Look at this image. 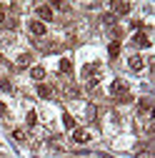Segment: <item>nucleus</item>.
<instances>
[{
  "label": "nucleus",
  "mask_w": 155,
  "mask_h": 158,
  "mask_svg": "<svg viewBox=\"0 0 155 158\" xmlns=\"http://www.w3.org/2000/svg\"><path fill=\"white\" fill-rule=\"evenodd\" d=\"M128 90H130V85L125 83V81H113V85H110V95H115V98H123V95H128Z\"/></svg>",
  "instance_id": "1"
},
{
  "label": "nucleus",
  "mask_w": 155,
  "mask_h": 158,
  "mask_svg": "<svg viewBox=\"0 0 155 158\" xmlns=\"http://www.w3.org/2000/svg\"><path fill=\"white\" fill-rule=\"evenodd\" d=\"M35 13L40 15V23H45V20H53V8H50L48 3H40V5H35Z\"/></svg>",
  "instance_id": "2"
},
{
  "label": "nucleus",
  "mask_w": 155,
  "mask_h": 158,
  "mask_svg": "<svg viewBox=\"0 0 155 158\" xmlns=\"http://www.w3.org/2000/svg\"><path fill=\"white\" fill-rule=\"evenodd\" d=\"M30 33L35 35V38H43L45 33H48V28H45V23H40V20H30Z\"/></svg>",
  "instance_id": "3"
},
{
  "label": "nucleus",
  "mask_w": 155,
  "mask_h": 158,
  "mask_svg": "<svg viewBox=\"0 0 155 158\" xmlns=\"http://www.w3.org/2000/svg\"><path fill=\"white\" fill-rule=\"evenodd\" d=\"M73 141L75 143H88L90 141V133L85 128H73Z\"/></svg>",
  "instance_id": "4"
},
{
  "label": "nucleus",
  "mask_w": 155,
  "mask_h": 158,
  "mask_svg": "<svg viewBox=\"0 0 155 158\" xmlns=\"http://www.w3.org/2000/svg\"><path fill=\"white\" fill-rule=\"evenodd\" d=\"M130 43H133V45H138V48H150V38H148L145 33H135Z\"/></svg>",
  "instance_id": "5"
},
{
  "label": "nucleus",
  "mask_w": 155,
  "mask_h": 158,
  "mask_svg": "<svg viewBox=\"0 0 155 158\" xmlns=\"http://www.w3.org/2000/svg\"><path fill=\"white\" fill-rule=\"evenodd\" d=\"M138 110L143 113V115H150V110H153V98H140V101H138Z\"/></svg>",
  "instance_id": "6"
},
{
  "label": "nucleus",
  "mask_w": 155,
  "mask_h": 158,
  "mask_svg": "<svg viewBox=\"0 0 155 158\" xmlns=\"http://www.w3.org/2000/svg\"><path fill=\"white\" fill-rule=\"evenodd\" d=\"M113 15L115 18H118V15H125V13H130V3H123V0H120V3H113Z\"/></svg>",
  "instance_id": "7"
},
{
  "label": "nucleus",
  "mask_w": 155,
  "mask_h": 158,
  "mask_svg": "<svg viewBox=\"0 0 155 158\" xmlns=\"http://www.w3.org/2000/svg\"><path fill=\"white\" fill-rule=\"evenodd\" d=\"M53 93H55V88L48 85V83H40V85H38V95H40V98H53Z\"/></svg>",
  "instance_id": "8"
},
{
  "label": "nucleus",
  "mask_w": 155,
  "mask_h": 158,
  "mask_svg": "<svg viewBox=\"0 0 155 158\" xmlns=\"http://www.w3.org/2000/svg\"><path fill=\"white\" fill-rule=\"evenodd\" d=\"M30 78H33V81H38V83H43V78H45V68L33 65V68H30Z\"/></svg>",
  "instance_id": "9"
},
{
  "label": "nucleus",
  "mask_w": 155,
  "mask_h": 158,
  "mask_svg": "<svg viewBox=\"0 0 155 158\" xmlns=\"http://www.w3.org/2000/svg\"><path fill=\"white\" fill-rule=\"evenodd\" d=\"M30 63H33V55H30V53H23V55H18V60H15V65H18V68H28Z\"/></svg>",
  "instance_id": "10"
},
{
  "label": "nucleus",
  "mask_w": 155,
  "mask_h": 158,
  "mask_svg": "<svg viewBox=\"0 0 155 158\" xmlns=\"http://www.w3.org/2000/svg\"><path fill=\"white\" fill-rule=\"evenodd\" d=\"M128 65H130V70H140L145 63H143V58H140V55H133L130 60H128Z\"/></svg>",
  "instance_id": "11"
},
{
  "label": "nucleus",
  "mask_w": 155,
  "mask_h": 158,
  "mask_svg": "<svg viewBox=\"0 0 155 158\" xmlns=\"http://www.w3.org/2000/svg\"><path fill=\"white\" fill-rule=\"evenodd\" d=\"M60 73H73V63H70V58H60Z\"/></svg>",
  "instance_id": "12"
},
{
  "label": "nucleus",
  "mask_w": 155,
  "mask_h": 158,
  "mask_svg": "<svg viewBox=\"0 0 155 158\" xmlns=\"http://www.w3.org/2000/svg\"><path fill=\"white\" fill-rule=\"evenodd\" d=\"M108 53H110V58H118V53H120V43H118V40H113L110 48H108Z\"/></svg>",
  "instance_id": "13"
},
{
  "label": "nucleus",
  "mask_w": 155,
  "mask_h": 158,
  "mask_svg": "<svg viewBox=\"0 0 155 158\" xmlns=\"http://www.w3.org/2000/svg\"><path fill=\"white\" fill-rule=\"evenodd\" d=\"M63 123H65V128H70V131H73V128H75V118H73L70 113H65V115H63Z\"/></svg>",
  "instance_id": "14"
},
{
  "label": "nucleus",
  "mask_w": 155,
  "mask_h": 158,
  "mask_svg": "<svg viewBox=\"0 0 155 158\" xmlns=\"http://www.w3.org/2000/svg\"><path fill=\"white\" fill-rule=\"evenodd\" d=\"M13 138H15V141H20V143H23V141H25L28 135H25V131H23V128H15V131H13Z\"/></svg>",
  "instance_id": "15"
},
{
  "label": "nucleus",
  "mask_w": 155,
  "mask_h": 158,
  "mask_svg": "<svg viewBox=\"0 0 155 158\" xmlns=\"http://www.w3.org/2000/svg\"><path fill=\"white\" fill-rule=\"evenodd\" d=\"M25 121H28V126H35V123H38V115H35V110H30V113H28V118H25Z\"/></svg>",
  "instance_id": "16"
},
{
  "label": "nucleus",
  "mask_w": 155,
  "mask_h": 158,
  "mask_svg": "<svg viewBox=\"0 0 155 158\" xmlns=\"http://www.w3.org/2000/svg\"><path fill=\"white\" fill-rule=\"evenodd\" d=\"M103 20H105L108 25H113V23H115V15H113V13H105V15H103Z\"/></svg>",
  "instance_id": "17"
},
{
  "label": "nucleus",
  "mask_w": 155,
  "mask_h": 158,
  "mask_svg": "<svg viewBox=\"0 0 155 158\" xmlns=\"http://www.w3.org/2000/svg\"><path fill=\"white\" fill-rule=\"evenodd\" d=\"M95 115H98V108H95V106H88V118H95Z\"/></svg>",
  "instance_id": "18"
},
{
  "label": "nucleus",
  "mask_w": 155,
  "mask_h": 158,
  "mask_svg": "<svg viewBox=\"0 0 155 158\" xmlns=\"http://www.w3.org/2000/svg\"><path fill=\"white\" fill-rule=\"evenodd\" d=\"M0 88H3V90H10V88H13V85H10V83H8V81H0Z\"/></svg>",
  "instance_id": "19"
},
{
  "label": "nucleus",
  "mask_w": 155,
  "mask_h": 158,
  "mask_svg": "<svg viewBox=\"0 0 155 158\" xmlns=\"http://www.w3.org/2000/svg\"><path fill=\"white\" fill-rule=\"evenodd\" d=\"M0 23H5V8L0 5Z\"/></svg>",
  "instance_id": "20"
},
{
  "label": "nucleus",
  "mask_w": 155,
  "mask_h": 158,
  "mask_svg": "<svg viewBox=\"0 0 155 158\" xmlns=\"http://www.w3.org/2000/svg\"><path fill=\"white\" fill-rule=\"evenodd\" d=\"M5 113H8V106H5V103H0V115H5Z\"/></svg>",
  "instance_id": "21"
},
{
  "label": "nucleus",
  "mask_w": 155,
  "mask_h": 158,
  "mask_svg": "<svg viewBox=\"0 0 155 158\" xmlns=\"http://www.w3.org/2000/svg\"><path fill=\"white\" fill-rule=\"evenodd\" d=\"M0 63H3V58H0Z\"/></svg>",
  "instance_id": "22"
}]
</instances>
